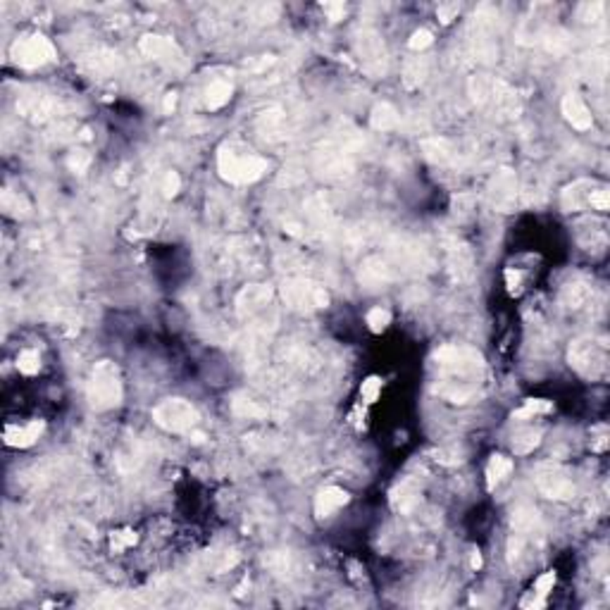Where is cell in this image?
Masks as SVG:
<instances>
[{
	"mask_svg": "<svg viewBox=\"0 0 610 610\" xmlns=\"http://www.w3.org/2000/svg\"><path fill=\"white\" fill-rule=\"evenodd\" d=\"M439 368V394L451 403H467L477 394L484 375V358L467 346H444L434 355Z\"/></svg>",
	"mask_w": 610,
	"mask_h": 610,
	"instance_id": "1",
	"label": "cell"
},
{
	"mask_svg": "<svg viewBox=\"0 0 610 610\" xmlns=\"http://www.w3.org/2000/svg\"><path fill=\"white\" fill-rule=\"evenodd\" d=\"M269 162L250 151L243 144H225L217 153V169H220V177L229 181V184H253V181L262 179V174L267 172Z\"/></svg>",
	"mask_w": 610,
	"mask_h": 610,
	"instance_id": "2",
	"label": "cell"
},
{
	"mask_svg": "<svg viewBox=\"0 0 610 610\" xmlns=\"http://www.w3.org/2000/svg\"><path fill=\"white\" fill-rule=\"evenodd\" d=\"M470 96L474 105H479L491 114H498V117H518L520 114L518 93L501 79L477 74V77L470 79Z\"/></svg>",
	"mask_w": 610,
	"mask_h": 610,
	"instance_id": "3",
	"label": "cell"
},
{
	"mask_svg": "<svg viewBox=\"0 0 610 610\" xmlns=\"http://www.w3.org/2000/svg\"><path fill=\"white\" fill-rule=\"evenodd\" d=\"M124 396L122 389L119 368L112 360H100L91 372V382L86 386V398H89L93 410H110L117 408Z\"/></svg>",
	"mask_w": 610,
	"mask_h": 610,
	"instance_id": "4",
	"label": "cell"
},
{
	"mask_svg": "<svg viewBox=\"0 0 610 610\" xmlns=\"http://www.w3.org/2000/svg\"><path fill=\"white\" fill-rule=\"evenodd\" d=\"M236 313L243 322H250L253 327L267 329L274 327V294L265 284H250L236 296Z\"/></svg>",
	"mask_w": 610,
	"mask_h": 610,
	"instance_id": "5",
	"label": "cell"
},
{
	"mask_svg": "<svg viewBox=\"0 0 610 610\" xmlns=\"http://www.w3.org/2000/svg\"><path fill=\"white\" fill-rule=\"evenodd\" d=\"M567 360L574 370L579 372L582 377L587 379H599L606 375L608 368V348L603 341H596V338H577V341L570 343V351H567Z\"/></svg>",
	"mask_w": 610,
	"mask_h": 610,
	"instance_id": "6",
	"label": "cell"
},
{
	"mask_svg": "<svg viewBox=\"0 0 610 610\" xmlns=\"http://www.w3.org/2000/svg\"><path fill=\"white\" fill-rule=\"evenodd\" d=\"M355 55L360 60L363 72L372 79H382L389 72V53H386L384 38L377 29L365 26L355 33Z\"/></svg>",
	"mask_w": 610,
	"mask_h": 610,
	"instance_id": "7",
	"label": "cell"
},
{
	"mask_svg": "<svg viewBox=\"0 0 610 610\" xmlns=\"http://www.w3.org/2000/svg\"><path fill=\"white\" fill-rule=\"evenodd\" d=\"M155 424L162 427L165 432L172 434H184L191 432L198 424V410L193 408L186 398H165L153 408Z\"/></svg>",
	"mask_w": 610,
	"mask_h": 610,
	"instance_id": "8",
	"label": "cell"
},
{
	"mask_svg": "<svg viewBox=\"0 0 610 610\" xmlns=\"http://www.w3.org/2000/svg\"><path fill=\"white\" fill-rule=\"evenodd\" d=\"M282 298L291 310L298 313H313L329 305V294L320 284L310 279H289L282 287Z\"/></svg>",
	"mask_w": 610,
	"mask_h": 610,
	"instance_id": "9",
	"label": "cell"
},
{
	"mask_svg": "<svg viewBox=\"0 0 610 610\" xmlns=\"http://www.w3.org/2000/svg\"><path fill=\"white\" fill-rule=\"evenodd\" d=\"M10 55L15 60V65L26 67V70H36V67H43L55 60V46L43 33H31V36H24L12 43Z\"/></svg>",
	"mask_w": 610,
	"mask_h": 610,
	"instance_id": "10",
	"label": "cell"
},
{
	"mask_svg": "<svg viewBox=\"0 0 610 610\" xmlns=\"http://www.w3.org/2000/svg\"><path fill=\"white\" fill-rule=\"evenodd\" d=\"M534 482L541 496L553 501H567L574 496V482L570 472L558 463H544L534 472Z\"/></svg>",
	"mask_w": 610,
	"mask_h": 610,
	"instance_id": "11",
	"label": "cell"
},
{
	"mask_svg": "<svg viewBox=\"0 0 610 610\" xmlns=\"http://www.w3.org/2000/svg\"><path fill=\"white\" fill-rule=\"evenodd\" d=\"M139 50L146 58L155 60V63L169 65V67H184V53L177 46V41L169 36H158V33H146L139 43Z\"/></svg>",
	"mask_w": 610,
	"mask_h": 610,
	"instance_id": "12",
	"label": "cell"
},
{
	"mask_svg": "<svg viewBox=\"0 0 610 610\" xmlns=\"http://www.w3.org/2000/svg\"><path fill=\"white\" fill-rule=\"evenodd\" d=\"M518 177H515L513 169H498L496 177L489 184V203L501 213H513L518 205Z\"/></svg>",
	"mask_w": 610,
	"mask_h": 610,
	"instance_id": "13",
	"label": "cell"
},
{
	"mask_svg": "<svg viewBox=\"0 0 610 610\" xmlns=\"http://www.w3.org/2000/svg\"><path fill=\"white\" fill-rule=\"evenodd\" d=\"M560 110H562V117L567 119V124L572 129H577V132H589V129L594 127V114L587 107L584 100H582L579 93H574V91L565 93V98H562V103H560Z\"/></svg>",
	"mask_w": 610,
	"mask_h": 610,
	"instance_id": "14",
	"label": "cell"
},
{
	"mask_svg": "<svg viewBox=\"0 0 610 610\" xmlns=\"http://www.w3.org/2000/svg\"><path fill=\"white\" fill-rule=\"evenodd\" d=\"M551 12H553V5L548 3H539L534 5L530 10V15L522 22V29H520V41L522 43H532V41H539L548 36V22L551 19Z\"/></svg>",
	"mask_w": 610,
	"mask_h": 610,
	"instance_id": "15",
	"label": "cell"
},
{
	"mask_svg": "<svg viewBox=\"0 0 610 610\" xmlns=\"http://www.w3.org/2000/svg\"><path fill=\"white\" fill-rule=\"evenodd\" d=\"M449 269L456 282H470L474 277V255L470 246L453 241L449 246Z\"/></svg>",
	"mask_w": 610,
	"mask_h": 610,
	"instance_id": "16",
	"label": "cell"
},
{
	"mask_svg": "<svg viewBox=\"0 0 610 610\" xmlns=\"http://www.w3.org/2000/svg\"><path fill=\"white\" fill-rule=\"evenodd\" d=\"M53 100L41 91H26L17 100V110L33 122H46L53 114Z\"/></svg>",
	"mask_w": 610,
	"mask_h": 610,
	"instance_id": "17",
	"label": "cell"
},
{
	"mask_svg": "<svg viewBox=\"0 0 610 610\" xmlns=\"http://www.w3.org/2000/svg\"><path fill=\"white\" fill-rule=\"evenodd\" d=\"M43 419H31L26 424H10L5 429V444L12 449H29L38 442V437L43 434Z\"/></svg>",
	"mask_w": 610,
	"mask_h": 610,
	"instance_id": "18",
	"label": "cell"
},
{
	"mask_svg": "<svg viewBox=\"0 0 610 610\" xmlns=\"http://www.w3.org/2000/svg\"><path fill=\"white\" fill-rule=\"evenodd\" d=\"M348 503V491L338 489V486H327L315 496V515L317 518H329L336 510Z\"/></svg>",
	"mask_w": 610,
	"mask_h": 610,
	"instance_id": "19",
	"label": "cell"
},
{
	"mask_svg": "<svg viewBox=\"0 0 610 610\" xmlns=\"http://www.w3.org/2000/svg\"><path fill=\"white\" fill-rule=\"evenodd\" d=\"M589 298H592V287H589L587 282H572V284H567V287L562 289L560 305L577 310V308H582V305L589 301Z\"/></svg>",
	"mask_w": 610,
	"mask_h": 610,
	"instance_id": "20",
	"label": "cell"
},
{
	"mask_svg": "<svg viewBox=\"0 0 610 610\" xmlns=\"http://www.w3.org/2000/svg\"><path fill=\"white\" fill-rule=\"evenodd\" d=\"M232 93H234V89H232V84H229V81H222V79L213 81V84L208 86V91H205V107L210 112L220 110V107H225L229 100H232Z\"/></svg>",
	"mask_w": 610,
	"mask_h": 610,
	"instance_id": "21",
	"label": "cell"
},
{
	"mask_svg": "<svg viewBox=\"0 0 610 610\" xmlns=\"http://www.w3.org/2000/svg\"><path fill=\"white\" fill-rule=\"evenodd\" d=\"M370 122H372V129H377V132H391V129L398 127V112L391 103H379L375 105V110H372Z\"/></svg>",
	"mask_w": 610,
	"mask_h": 610,
	"instance_id": "22",
	"label": "cell"
},
{
	"mask_svg": "<svg viewBox=\"0 0 610 610\" xmlns=\"http://www.w3.org/2000/svg\"><path fill=\"white\" fill-rule=\"evenodd\" d=\"M513 470V460L505 456H491L489 465H486V486L493 491L496 486L503 482V479L510 474Z\"/></svg>",
	"mask_w": 610,
	"mask_h": 610,
	"instance_id": "23",
	"label": "cell"
},
{
	"mask_svg": "<svg viewBox=\"0 0 610 610\" xmlns=\"http://www.w3.org/2000/svg\"><path fill=\"white\" fill-rule=\"evenodd\" d=\"M422 151L427 155V160L437 162V165H444V162H449L453 158V148L446 139H424Z\"/></svg>",
	"mask_w": 610,
	"mask_h": 610,
	"instance_id": "24",
	"label": "cell"
},
{
	"mask_svg": "<svg viewBox=\"0 0 610 610\" xmlns=\"http://www.w3.org/2000/svg\"><path fill=\"white\" fill-rule=\"evenodd\" d=\"M417 484L412 482V479H405V482L398 484V489L394 491V496H391V503H394L396 510H410L412 505L417 503Z\"/></svg>",
	"mask_w": 610,
	"mask_h": 610,
	"instance_id": "25",
	"label": "cell"
},
{
	"mask_svg": "<svg viewBox=\"0 0 610 610\" xmlns=\"http://www.w3.org/2000/svg\"><path fill=\"white\" fill-rule=\"evenodd\" d=\"M360 279L368 282V284H382V282H389L391 279V267L386 265L382 257H370L365 262L363 272H360Z\"/></svg>",
	"mask_w": 610,
	"mask_h": 610,
	"instance_id": "26",
	"label": "cell"
},
{
	"mask_svg": "<svg viewBox=\"0 0 610 610\" xmlns=\"http://www.w3.org/2000/svg\"><path fill=\"white\" fill-rule=\"evenodd\" d=\"M553 584H555V572H546V574H541V577L537 579V584H534V589L530 592V599H525L522 601V606H534V608H541L544 606V601H546V596H548V592H551L553 589Z\"/></svg>",
	"mask_w": 610,
	"mask_h": 610,
	"instance_id": "27",
	"label": "cell"
},
{
	"mask_svg": "<svg viewBox=\"0 0 610 610\" xmlns=\"http://www.w3.org/2000/svg\"><path fill=\"white\" fill-rule=\"evenodd\" d=\"M427 74H429V63H427V58H412L405 63L403 81H405V86L415 89V86H419L427 79Z\"/></svg>",
	"mask_w": 610,
	"mask_h": 610,
	"instance_id": "28",
	"label": "cell"
},
{
	"mask_svg": "<svg viewBox=\"0 0 610 610\" xmlns=\"http://www.w3.org/2000/svg\"><path fill=\"white\" fill-rule=\"evenodd\" d=\"M86 65L93 74H110L119 67V58L117 53H110V50H98L96 55L86 58Z\"/></svg>",
	"mask_w": 610,
	"mask_h": 610,
	"instance_id": "29",
	"label": "cell"
},
{
	"mask_svg": "<svg viewBox=\"0 0 610 610\" xmlns=\"http://www.w3.org/2000/svg\"><path fill=\"white\" fill-rule=\"evenodd\" d=\"M539 442H541V432H534V429L518 432L513 437V453L515 456H527V453H532L537 449Z\"/></svg>",
	"mask_w": 610,
	"mask_h": 610,
	"instance_id": "30",
	"label": "cell"
},
{
	"mask_svg": "<svg viewBox=\"0 0 610 610\" xmlns=\"http://www.w3.org/2000/svg\"><path fill=\"white\" fill-rule=\"evenodd\" d=\"M232 410L236 417H248V419H260L267 415V410L262 408V405H257L255 401H250V398H241V396L234 398Z\"/></svg>",
	"mask_w": 610,
	"mask_h": 610,
	"instance_id": "31",
	"label": "cell"
},
{
	"mask_svg": "<svg viewBox=\"0 0 610 610\" xmlns=\"http://www.w3.org/2000/svg\"><path fill=\"white\" fill-rule=\"evenodd\" d=\"M3 210L8 215L24 217L26 213H29V203H26L19 193L10 191V188H5V191H3Z\"/></svg>",
	"mask_w": 610,
	"mask_h": 610,
	"instance_id": "32",
	"label": "cell"
},
{
	"mask_svg": "<svg viewBox=\"0 0 610 610\" xmlns=\"http://www.w3.org/2000/svg\"><path fill=\"white\" fill-rule=\"evenodd\" d=\"M17 370L22 372V375H36V372L41 370V355L38 351L33 348H26L19 353L17 358Z\"/></svg>",
	"mask_w": 610,
	"mask_h": 610,
	"instance_id": "33",
	"label": "cell"
},
{
	"mask_svg": "<svg viewBox=\"0 0 610 610\" xmlns=\"http://www.w3.org/2000/svg\"><path fill=\"white\" fill-rule=\"evenodd\" d=\"M365 322H368L370 331H375V334H382V331L389 327L391 324V313L386 308H372L368 317H365Z\"/></svg>",
	"mask_w": 610,
	"mask_h": 610,
	"instance_id": "34",
	"label": "cell"
},
{
	"mask_svg": "<svg viewBox=\"0 0 610 610\" xmlns=\"http://www.w3.org/2000/svg\"><path fill=\"white\" fill-rule=\"evenodd\" d=\"M544 412H551V403L541 401V398H532V401H527L513 417H537V415H544Z\"/></svg>",
	"mask_w": 610,
	"mask_h": 610,
	"instance_id": "35",
	"label": "cell"
},
{
	"mask_svg": "<svg viewBox=\"0 0 610 610\" xmlns=\"http://www.w3.org/2000/svg\"><path fill=\"white\" fill-rule=\"evenodd\" d=\"M67 165H70L72 172L84 174L86 169H89V165H91V155L86 151H81V148H79V151H72L70 158H67Z\"/></svg>",
	"mask_w": 610,
	"mask_h": 610,
	"instance_id": "36",
	"label": "cell"
},
{
	"mask_svg": "<svg viewBox=\"0 0 610 610\" xmlns=\"http://www.w3.org/2000/svg\"><path fill=\"white\" fill-rule=\"evenodd\" d=\"M137 544V534H134L132 530H122V532H114L112 537H110V546H112V551H124V548H129V546H134Z\"/></svg>",
	"mask_w": 610,
	"mask_h": 610,
	"instance_id": "37",
	"label": "cell"
},
{
	"mask_svg": "<svg viewBox=\"0 0 610 610\" xmlns=\"http://www.w3.org/2000/svg\"><path fill=\"white\" fill-rule=\"evenodd\" d=\"M432 41H434V36H432V31H429V29H417V31H415V33H412V36H410L408 46H410V50H415V53H422L424 48H429V46H432Z\"/></svg>",
	"mask_w": 610,
	"mask_h": 610,
	"instance_id": "38",
	"label": "cell"
},
{
	"mask_svg": "<svg viewBox=\"0 0 610 610\" xmlns=\"http://www.w3.org/2000/svg\"><path fill=\"white\" fill-rule=\"evenodd\" d=\"M360 394H363V398H365V403H375L377 398H379V394H382V382H379L377 377L365 379Z\"/></svg>",
	"mask_w": 610,
	"mask_h": 610,
	"instance_id": "39",
	"label": "cell"
},
{
	"mask_svg": "<svg viewBox=\"0 0 610 610\" xmlns=\"http://www.w3.org/2000/svg\"><path fill=\"white\" fill-rule=\"evenodd\" d=\"M589 205H592L594 210H608L610 205V193L606 186H599L596 191L589 193Z\"/></svg>",
	"mask_w": 610,
	"mask_h": 610,
	"instance_id": "40",
	"label": "cell"
},
{
	"mask_svg": "<svg viewBox=\"0 0 610 610\" xmlns=\"http://www.w3.org/2000/svg\"><path fill=\"white\" fill-rule=\"evenodd\" d=\"M181 188V179L177 172H167L165 179H162V193L167 196V198H174V196L179 193Z\"/></svg>",
	"mask_w": 610,
	"mask_h": 610,
	"instance_id": "41",
	"label": "cell"
},
{
	"mask_svg": "<svg viewBox=\"0 0 610 610\" xmlns=\"http://www.w3.org/2000/svg\"><path fill=\"white\" fill-rule=\"evenodd\" d=\"M458 12H460L458 3H444V5H439L437 15H439V19H442L444 24H449V22H453V19L458 17Z\"/></svg>",
	"mask_w": 610,
	"mask_h": 610,
	"instance_id": "42",
	"label": "cell"
},
{
	"mask_svg": "<svg viewBox=\"0 0 610 610\" xmlns=\"http://www.w3.org/2000/svg\"><path fill=\"white\" fill-rule=\"evenodd\" d=\"M582 19H587V22H596V19H599V15L603 12V5L601 3H587V5H582Z\"/></svg>",
	"mask_w": 610,
	"mask_h": 610,
	"instance_id": "43",
	"label": "cell"
},
{
	"mask_svg": "<svg viewBox=\"0 0 610 610\" xmlns=\"http://www.w3.org/2000/svg\"><path fill=\"white\" fill-rule=\"evenodd\" d=\"M322 8L329 15L331 22H338V19H343V15H346V5L343 3H324Z\"/></svg>",
	"mask_w": 610,
	"mask_h": 610,
	"instance_id": "44",
	"label": "cell"
},
{
	"mask_svg": "<svg viewBox=\"0 0 610 610\" xmlns=\"http://www.w3.org/2000/svg\"><path fill=\"white\" fill-rule=\"evenodd\" d=\"M505 279H508V289H510V291H518V287H520V272H515V269H505Z\"/></svg>",
	"mask_w": 610,
	"mask_h": 610,
	"instance_id": "45",
	"label": "cell"
},
{
	"mask_svg": "<svg viewBox=\"0 0 610 610\" xmlns=\"http://www.w3.org/2000/svg\"><path fill=\"white\" fill-rule=\"evenodd\" d=\"M174 103H177V93H167V100H165V110L169 112L174 107Z\"/></svg>",
	"mask_w": 610,
	"mask_h": 610,
	"instance_id": "46",
	"label": "cell"
},
{
	"mask_svg": "<svg viewBox=\"0 0 610 610\" xmlns=\"http://www.w3.org/2000/svg\"><path fill=\"white\" fill-rule=\"evenodd\" d=\"M472 567H482V555H479V553L472 555Z\"/></svg>",
	"mask_w": 610,
	"mask_h": 610,
	"instance_id": "47",
	"label": "cell"
}]
</instances>
